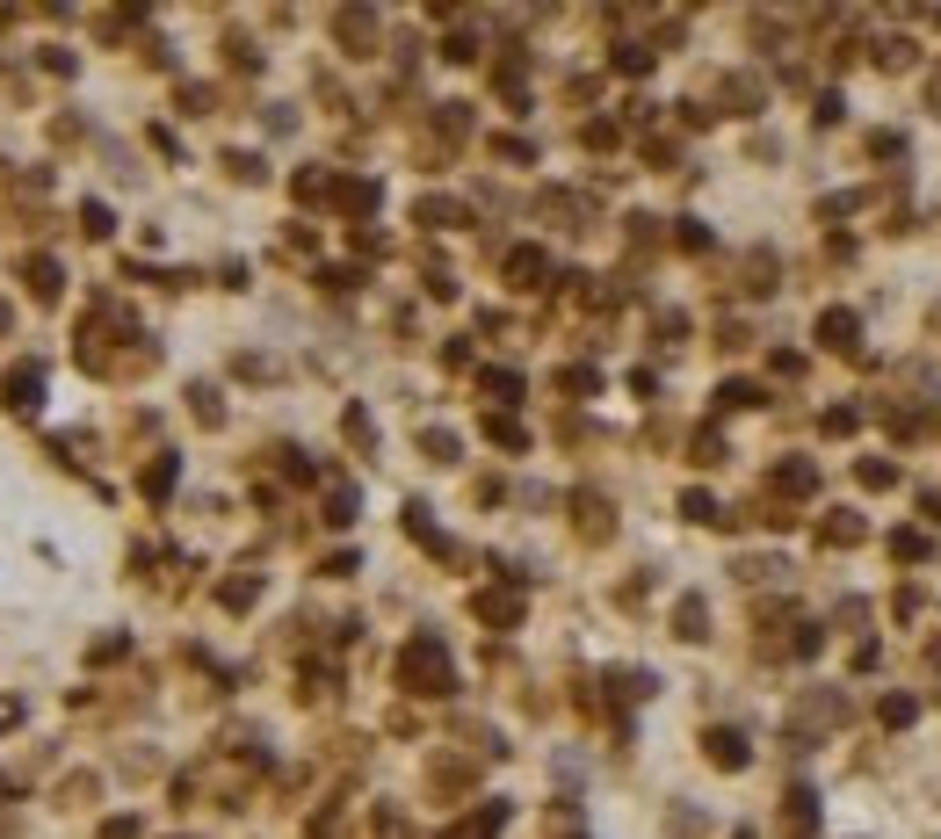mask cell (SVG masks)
Instances as JSON below:
<instances>
[{"label": "cell", "instance_id": "1", "mask_svg": "<svg viewBox=\"0 0 941 839\" xmlns=\"http://www.w3.org/2000/svg\"><path fill=\"white\" fill-rule=\"evenodd\" d=\"M406 680H413V688H428V695H442V688H449V659H442V644H435V637H420V644L406 651Z\"/></svg>", "mask_w": 941, "mask_h": 839}, {"label": "cell", "instance_id": "2", "mask_svg": "<svg viewBox=\"0 0 941 839\" xmlns=\"http://www.w3.org/2000/svg\"><path fill=\"white\" fill-rule=\"evenodd\" d=\"M818 340H826V348H855V340H862V319L855 312H826V319H818Z\"/></svg>", "mask_w": 941, "mask_h": 839}, {"label": "cell", "instance_id": "3", "mask_svg": "<svg viewBox=\"0 0 941 839\" xmlns=\"http://www.w3.org/2000/svg\"><path fill=\"white\" fill-rule=\"evenodd\" d=\"M500 825H507V811H500V803H485V811H478V818H464V825L449 832V839H493Z\"/></svg>", "mask_w": 941, "mask_h": 839}, {"label": "cell", "instance_id": "4", "mask_svg": "<svg viewBox=\"0 0 941 839\" xmlns=\"http://www.w3.org/2000/svg\"><path fill=\"white\" fill-rule=\"evenodd\" d=\"M710 760L717 767H746V738L739 731H710Z\"/></svg>", "mask_w": 941, "mask_h": 839}, {"label": "cell", "instance_id": "5", "mask_svg": "<svg viewBox=\"0 0 941 839\" xmlns=\"http://www.w3.org/2000/svg\"><path fill=\"white\" fill-rule=\"evenodd\" d=\"M826 543H862V514H833L826 521Z\"/></svg>", "mask_w": 941, "mask_h": 839}, {"label": "cell", "instance_id": "6", "mask_svg": "<svg viewBox=\"0 0 941 839\" xmlns=\"http://www.w3.org/2000/svg\"><path fill=\"white\" fill-rule=\"evenodd\" d=\"M818 825V796H789V832H811Z\"/></svg>", "mask_w": 941, "mask_h": 839}, {"label": "cell", "instance_id": "7", "mask_svg": "<svg viewBox=\"0 0 941 839\" xmlns=\"http://www.w3.org/2000/svg\"><path fill=\"white\" fill-rule=\"evenodd\" d=\"M717 406H761V391H753V384H724Z\"/></svg>", "mask_w": 941, "mask_h": 839}, {"label": "cell", "instance_id": "8", "mask_svg": "<svg viewBox=\"0 0 941 839\" xmlns=\"http://www.w3.org/2000/svg\"><path fill=\"white\" fill-rule=\"evenodd\" d=\"M891 550H898V557H927V536H913V528H898V536H891Z\"/></svg>", "mask_w": 941, "mask_h": 839}, {"label": "cell", "instance_id": "9", "mask_svg": "<svg viewBox=\"0 0 941 839\" xmlns=\"http://www.w3.org/2000/svg\"><path fill=\"white\" fill-rule=\"evenodd\" d=\"M681 637H703V601H681Z\"/></svg>", "mask_w": 941, "mask_h": 839}, {"label": "cell", "instance_id": "10", "mask_svg": "<svg viewBox=\"0 0 941 839\" xmlns=\"http://www.w3.org/2000/svg\"><path fill=\"white\" fill-rule=\"evenodd\" d=\"M884 724H913V695H891L884 702Z\"/></svg>", "mask_w": 941, "mask_h": 839}, {"label": "cell", "instance_id": "11", "mask_svg": "<svg viewBox=\"0 0 941 839\" xmlns=\"http://www.w3.org/2000/svg\"><path fill=\"white\" fill-rule=\"evenodd\" d=\"M681 514H688V521H717V507L703 500V492H688V500H681Z\"/></svg>", "mask_w": 941, "mask_h": 839}]
</instances>
